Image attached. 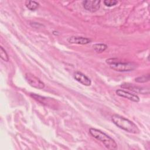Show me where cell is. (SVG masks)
<instances>
[{
  "instance_id": "cell-1",
  "label": "cell",
  "mask_w": 150,
  "mask_h": 150,
  "mask_svg": "<svg viewBox=\"0 0 150 150\" xmlns=\"http://www.w3.org/2000/svg\"><path fill=\"white\" fill-rule=\"evenodd\" d=\"M111 120L116 126L128 132L135 134L139 132V128L132 121L120 115H112L111 117Z\"/></svg>"
},
{
  "instance_id": "cell-2",
  "label": "cell",
  "mask_w": 150,
  "mask_h": 150,
  "mask_svg": "<svg viewBox=\"0 0 150 150\" xmlns=\"http://www.w3.org/2000/svg\"><path fill=\"white\" fill-rule=\"evenodd\" d=\"M89 133L94 138L103 142L107 149H115L117 148V144L115 141L103 131L96 128H91L89 129Z\"/></svg>"
},
{
  "instance_id": "cell-3",
  "label": "cell",
  "mask_w": 150,
  "mask_h": 150,
  "mask_svg": "<svg viewBox=\"0 0 150 150\" xmlns=\"http://www.w3.org/2000/svg\"><path fill=\"white\" fill-rule=\"evenodd\" d=\"M110 67L117 71H129L136 67V64L131 62H122L117 58H110L106 60Z\"/></svg>"
},
{
  "instance_id": "cell-4",
  "label": "cell",
  "mask_w": 150,
  "mask_h": 150,
  "mask_svg": "<svg viewBox=\"0 0 150 150\" xmlns=\"http://www.w3.org/2000/svg\"><path fill=\"white\" fill-rule=\"evenodd\" d=\"M25 77L28 83L30 84V86L34 88L42 89L45 86V83L43 81H42L39 78H38L32 73H26L25 75Z\"/></svg>"
},
{
  "instance_id": "cell-5",
  "label": "cell",
  "mask_w": 150,
  "mask_h": 150,
  "mask_svg": "<svg viewBox=\"0 0 150 150\" xmlns=\"http://www.w3.org/2000/svg\"><path fill=\"white\" fill-rule=\"evenodd\" d=\"M100 1H83V5L84 8L91 12L97 11L100 8Z\"/></svg>"
},
{
  "instance_id": "cell-6",
  "label": "cell",
  "mask_w": 150,
  "mask_h": 150,
  "mask_svg": "<svg viewBox=\"0 0 150 150\" xmlns=\"http://www.w3.org/2000/svg\"><path fill=\"white\" fill-rule=\"evenodd\" d=\"M124 88H127L130 91H134L136 93H139L142 94H149V90L148 88H146L144 87H141L138 86H135L131 84H123L121 86Z\"/></svg>"
},
{
  "instance_id": "cell-7",
  "label": "cell",
  "mask_w": 150,
  "mask_h": 150,
  "mask_svg": "<svg viewBox=\"0 0 150 150\" xmlns=\"http://www.w3.org/2000/svg\"><path fill=\"white\" fill-rule=\"evenodd\" d=\"M33 98H34L35 100L40 102V103L46 105V106H50V105L53 107L54 105V104L56 103V102L53 103V101H55V100L53 98H47L43 96H41L34 93H32L30 95Z\"/></svg>"
},
{
  "instance_id": "cell-8",
  "label": "cell",
  "mask_w": 150,
  "mask_h": 150,
  "mask_svg": "<svg viewBox=\"0 0 150 150\" xmlns=\"http://www.w3.org/2000/svg\"><path fill=\"white\" fill-rule=\"evenodd\" d=\"M116 94L120 97L127 98L133 102L138 103L139 101V97L137 95L129 93L123 90H117L116 91Z\"/></svg>"
},
{
  "instance_id": "cell-9",
  "label": "cell",
  "mask_w": 150,
  "mask_h": 150,
  "mask_svg": "<svg viewBox=\"0 0 150 150\" xmlns=\"http://www.w3.org/2000/svg\"><path fill=\"white\" fill-rule=\"evenodd\" d=\"M74 78L76 81H77L78 82H79L80 83H81L84 86H89L91 84V80L81 72H80V71L75 72L74 74Z\"/></svg>"
},
{
  "instance_id": "cell-10",
  "label": "cell",
  "mask_w": 150,
  "mask_h": 150,
  "mask_svg": "<svg viewBox=\"0 0 150 150\" xmlns=\"http://www.w3.org/2000/svg\"><path fill=\"white\" fill-rule=\"evenodd\" d=\"M68 42L72 44H77V45H86L90 43L91 42V40L84 37L81 36H71L67 39Z\"/></svg>"
},
{
  "instance_id": "cell-11",
  "label": "cell",
  "mask_w": 150,
  "mask_h": 150,
  "mask_svg": "<svg viewBox=\"0 0 150 150\" xmlns=\"http://www.w3.org/2000/svg\"><path fill=\"white\" fill-rule=\"evenodd\" d=\"M25 6L30 11H35L38 8L39 4L34 1H26L25 2Z\"/></svg>"
},
{
  "instance_id": "cell-12",
  "label": "cell",
  "mask_w": 150,
  "mask_h": 150,
  "mask_svg": "<svg viewBox=\"0 0 150 150\" xmlns=\"http://www.w3.org/2000/svg\"><path fill=\"white\" fill-rule=\"evenodd\" d=\"M107 48V45L103 43H96L93 45L94 50L97 53H101L105 50Z\"/></svg>"
},
{
  "instance_id": "cell-13",
  "label": "cell",
  "mask_w": 150,
  "mask_h": 150,
  "mask_svg": "<svg viewBox=\"0 0 150 150\" xmlns=\"http://www.w3.org/2000/svg\"><path fill=\"white\" fill-rule=\"evenodd\" d=\"M150 79V76L149 74H146V75H143L139 77H138L137 78H135V81L137 83H145L147 82Z\"/></svg>"
},
{
  "instance_id": "cell-14",
  "label": "cell",
  "mask_w": 150,
  "mask_h": 150,
  "mask_svg": "<svg viewBox=\"0 0 150 150\" xmlns=\"http://www.w3.org/2000/svg\"><path fill=\"white\" fill-rule=\"evenodd\" d=\"M0 56H1V58L5 61V62H8L9 60V56L6 52V50L2 47H0Z\"/></svg>"
},
{
  "instance_id": "cell-15",
  "label": "cell",
  "mask_w": 150,
  "mask_h": 150,
  "mask_svg": "<svg viewBox=\"0 0 150 150\" xmlns=\"http://www.w3.org/2000/svg\"><path fill=\"white\" fill-rule=\"evenodd\" d=\"M118 3L117 1L115 0H105L104 1V4L107 6H112L117 5Z\"/></svg>"
}]
</instances>
